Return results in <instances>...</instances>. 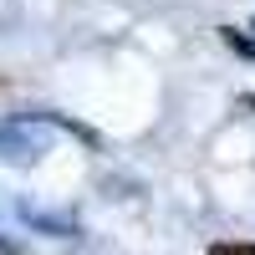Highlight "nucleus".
<instances>
[{
    "instance_id": "1",
    "label": "nucleus",
    "mask_w": 255,
    "mask_h": 255,
    "mask_svg": "<svg viewBox=\"0 0 255 255\" xmlns=\"http://www.w3.org/2000/svg\"><path fill=\"white\" fill-rule=\"evenodd\" d=\"M0 148H10V158H36L41 153V138L20 133V128H0Z\"/></svg>"
},
{
    "instance_id": "2",
    "label": "nucleus",
    "mask_w": 255,
    "mask_h": 255,
    "mask_svg": "<svg viewBox=\"0 0 255 255\" xmlns=\"http://www.w3.org/2000/svg\"><path fill=\"white\" fill-rule=\"evenodd\" d=\"M225 46H235L240 56H255V41H250V36H240L235 26H225Z\"/></svg>"
},
{
    "instance_id": "3",
    "label": "nucleus",
    "mask_w": 255,
    "mask_h": 255,
    "mask_svg": "<svg viewBox=\"0 0 255 255\" xmlns=\"http://www.w3.org/2000/svg\"><path fill=\"white\" fill-rule=\"evenodd\" d=\"M209 255H255V245H245V240H240V245H215Z\"/></svg>"
}]
</instances>
